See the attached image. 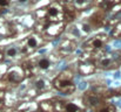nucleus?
I'll use <instances>...</instances> for the list:
<instances>
[{
  "instance_id": "ddd939ff",
  "label": "nucleus",
  "mask_w": 121,
  "mask_h": 112,
  "mask_svg": "<svg viewBox=\"0 0 121 112\" xmlns=\"http://www.w3.org/2000/svg\"><path fill=\"white\" fill-rule=\"evenodd\" d=\"M121 4V0H95L94 5L98 7V9L107 13L112 12L118 5Z\"/></svg>"
},
{
  "instance_id": "1a4fd4ad",
  "label": "nucleus",
  "mask_w": 121,
  "mask_h": 112,
  "mask_svg": "<svg viewBox=\"0 0 121 112\" xmlns=\"http://www.w3.org/2000/svg\"><path fill=\"white\" fill-rule=\"evenodd\" d=\"M25 75L24 71L21 69L20 66H14L12 67L6 74L4 76V81H6L7 83H11V84H19L21 83L24 79H25Z\"/></svg>"
},
{
  "instance_id": "5701e85b",
  "label": "nucleus",
  "mask_w": 121,
  "mask_h": 112,
  "mask_svg": "<svg viewBox=\"0 0 121 112\" xmlns=\"http://www.w3.org/2000/svg\"><path fill=\"white\" fill-rule=\"evenodd\" d=\"M2 98H4V91L0 90V104H1V102H2Z\"/></svg>"
},
{
  "instance_id": "4468645a",
  "label": "nucleus",
  "mask_w": 121,
  "mask_h": 112,
  "mask_svg": "<svg viewBox=\"0 0 121 112\" xmlns=\"http://www.w3.org/2000/svg\"><path fill=\"white\" fill-rule=\"evenodd\" d=\"M32 84H33V89H34L35 95H37V93H41V92L48 90V88L52 85V83L49 84V82H48L46 78L41 77V76H37V77L33 79Z\"/></svg>"
},
{
  "instance_id": "393cba45",
  "label": "nucleus",
  "mask_w": 121,
  "mask_h": 112,
  "mask_svg": "<svg viewBox=\"0 0 121 112\" xmlns=\"http://www.w3.org/2000/svg\"><path fill=\"white\" fill-rule=\"evenodd\" d=\"M119 22H120V25H121V20H120V21H119Z\"/></svg>"
},
{
  "instance_id": "2eb2a0df",
  "label": "nucleus",
  "mask_w": 121,
  "mask_h": 112,
  "mask_svg": "<svg viewBox=\"0 0 121 112\" xmlns=\"http://www.w3.org/2000/svg\"><path fill=\"white\" fill-rule=\"evenodd\" d=\"M95 70L96 68L93 61H83V62H80L78 66V71L81 76H89V75L94 74Z\"/></svg>"
},
{
  "instance_id": "f8f14e48",
  "label": "nucleus",
  "mask_w": 121,
  "mask_h": 112,
  "mask_svg": "<svg viewBox=\"0 0 121 112\" xmlns=\"http://www.w3.org/2000/svg\"><path fill=\"white\" fill-rule=\"evenodd\" d=\"M35 70L39 69L41 71H47L52 68V64H53V60L48 56H40V57H37L35 60H31Z\"/></svg>"
},
{
  "instance_id": "f03ea898",
  "label": "nucleus",
  "mask_w": 121,
  "mask_h": 112,
  "mask_svg": "<svg viewBox=\"0 0 121 112\" xmlns=\"http://www.w3.org/2000/svg\"><path fill=\"white\" fill-rule=\"evenodd\" d=\"M96 69L114 70L121 66V51H102L92 57Z\"/></svg>"
},
{
  "instance_id": "a211bd4d",
  "label": "nucleus",
  "mask_w": 121,
  "mask_h": 112,
  "mask_svg": "<svg viewBox=\"0 0 121 112\" xmlns=\"http://www.w3.org/2000/svg\"><path fill=\"white\" fill-rule=\"evenodd\" d=\"M117 111V108L113 105V104H111V103H108V104H104L102 106H100L96 112H115Z\"/></svg>"
},
{
  "instance_id": "6ab92c4d",
  "label": "nucleus",
  "mask_w": 121,
  "mask_h": 112,
  "mask_svg": "<svg viewBox=\"0 0 121 112\" xmlns=\"http://www.w3.org/2000/svg\"><path fill=\"white\" fill-rule=\"evenodd\" d=\"M20 54V50L18 49V48H15V47H9L7 50H6V56H8V57H17L18 55ZM21 55V54H20Z\"/></svg>"
},
{
  "instance_id": "f257e3e1",
  "label": "nucleus",
  "mask_w": 121,
  "mask_h": 112,
  "mask_svg": "<svg viewBox=\"0 0 121 112\" xmlns=\"http://www.w3.org/2000/svg\"><path fill=\"white\" fill-rule=\"evenodd\" d=\"M37 22L40 23H58L65 22L64 6L60 1H53L46 7H42L35 12Z\"/></svg>"
},
{
  "instance_id": "f3484780",
  "label": "nucleus",
  "mask_w": 121,
  "mask_h": 112,
  "mask_svg": "<svg viewBox=\"0 0 121 112\" xmlns=\"http://www.w3.org/2000/svg\"><path fill=\"white\" fill-rule=\"evenodd\" d=\"M39 108L42 112H53L54 111V100H43L39 104Z\"/></svg>"
},
{
  "instance_id": "0eeeda50",
  "label": "nucleus",
  "mask_w": 121,
  "mask_h": 112,
  "mask_svg": "<svg viewBox=\"0 0 121 112\" xmlns=\"http://www.w3.org/2000/svg\"><path fill=\"white\" fill-rule=\"evenodd\" d=\"M107 96L106 92H101L99 90H89L86 91L82 96V100L85 103L86 106H88L89 109H94L98 110L100 106H102L104 103V98Z\"/></svg>"
},
{
  "instance_id": "dca6fc26",
  "label": "nucleus",
  "mask_w": 121,
  "mask_h": 112,
  "mask_svg": "<svg viewBox=\"0 0 121 112\" xmlns=\"http://www.w3.org/2000/svg\"><path fill=\"white\" fill-rule=\"evenodd\" d=\"M94 1L95 0H72V4L75 7V9L80 12V11H85L89 8L92 5H94Z\"/></svg>"
},
{
  "instance_id": "20e7f679",
  "label": "nucleus",
  "mask_w": 121,
  "mask_h": 112,
  "mask_svg": "<svg viewBox=\"0 0 121 112\" xmlns=\"http://www.w3.org/2000/svg\"><path fill=\"white\" fill-rule=\"evenodd\" d=\"M66 26H67L66 22H58V23L37 22L34 28H35V33L39 34L46 41V40H52V39L60 36L64 33V31L66 29Z\"/></svg>"
},
{
  "instance_id": "423d86ee",
  "label": "nucleus",
  "mask_w": 121,
  "mask_h": 112,
  "mask_svg": "<svg viewBox=\"0 0 121 112\" xmlns=\"http://www.w3.org/2000/svg\"><path fill=\"white\" fill-rule=\"evenodd\" d=\"M46 41L39 35V34H31L26 39H24L19 46V50L21 56L32 55L35 50H38L42 44H45Z\"/></svg>"
},
{
  "instance_id": "9d476101",
  "label": "nucleus",
  "mask_w": 121,
  "mask_h": 112,
  "mask_svg": "<svg viewBox=\"0 0 121 112\" xmlns=\"http://www.w3.org/2000/svg\"><path fill=\"white\" fill-rule=\"evenodd\" d=\"M53 112H83L79 105L73 102L66 100H54V111Z\"/></svg>"
},
{
  "instance_id": "4be33fe9",
  "label": "nucleus",
  "mask_w": 121,
  "mask_h": 112,
  "mask_svg": "<svg viewBox=\"0 0 121 112\" xmlns=\"http://www.w3.org/2000/svg\"><path fill=\"white\" fill-rule=\"evenodd\" d=\"M19 112H42L40 110V108L38 106L37 109H33V110H28V111H19Z\"/></svg>"
},
{
  "instance_id": "6e6552de",
  "label": "nucleus",
  "mask_w": 121,
  "mask_h": 112,
  "mask_svg": "<svg viewBox=\"0 0 121 112\" xmlns=\"http://www.w3.org/2000/svg\"><path fill=\"white\" fill-rule=\"evenodd\" d=\"M107 16H106V13L98 9L96 12H94L89 18L88 20L86 21L87 25L91 27V29H99V28H102L107 25Z\"/></svg>"
},
{
  "instance_id": "39448f33",
  "label": "nucleus",
  "mask_w": 121,
  "mask_h": 112,
  "mask_svg": "<svg viewBox=\"0 0 121 112\" xmlns=\"http://www.w3.org/2000/svg\"><path fill=\"white\" fill-rule=\"evenodd\" d=\"M108 39L109 37L106 34H98L95 36H92L91 39H88L83 42L82 51L92 55V57H93V56H95V55L104 51L105 46L108 42Z\"/></svg>"
},
{
  "instance_id": "a878e982",
  "label": "nucleus",
  "mask_w": 121,
  "mask_h": 112,
  "mask_svg": "<svg viewBox=\"0 0 121 112\" xmlns=\"http://www.w3.org/2000/svg\"><path fill=\"white\" fill-rule=\"evenodd\" d=\"M0 39H1V36H0Z\"/></svg>"
},
{
  "instance_id": "9b49d317",
  "label": "nucleus",
  "mask_w": 121,
  "mask_h": 112,
  "mask_svg": "<svg viewBox=\"0 0 121 112\" xmlns=\"http://www.w3.org/2000/svg\"><path fill=\"white\" fill-rule=\"evenodd\" d=\"M75 48H77L75 41H73L69 37H66V39H64L60 42V44L58 47V53H59L60 56H64V57L65 56H69L75 50Z\"/></svg>"
},
{
  "instance_id": "412c9836",
  "label": "nucleus",
  "mask_w": 121,
  "mask_h": 112,
  "mask_svg": "<svg viewBox=\"0 0 121 112\" xmlns=\"http://www.w3.org/2000/svg\"><path fill=\"white\" fill-rule=\"evenodd\" d=\"M34 1H37V0H18V2H20V4H28V2L33 4Z\"/></svg>"
},
{
  "instance_id": "b1692460",
  "label": "nucleus",
  "mask_w": 121,
  "mask_h": 112,
  "mask_svg": "<svg viewBox=\"0 0 121 112\" xmlns=\"http://www.w3.org/2000/svg\"><path fill=\"white\" fill-rule=\"evenodd\" d=\"M2 58H4V54H2V53H0V61H1Z\"/></svg>"
},
{
  "instance_id": "7ed1b4c3",
  "label": "nucleus",
  "mask_w": 121,
  "mask_h": 112,
  "mask_svg": "<svg viewBox=\"0 0 121 112\" xmlns=\"http://www.w3.org/2000/svg\"><path fill=\"white\" fill-rule=\"evenodd\" d=\"M52 86L65 93V95H71L75 91L77 85L74 83V74L71 69H66L61 71L53 81H52Z\"/></svg>"
},
{
  "instance_id": "aec40b11",
  "label": "nucleus",
  "mask_w": 121,
  "mask_h": 112,
  "mask_svg": "<svg viewBox=\"0 0 121 112\" xmlns=\"http://www.w3.org/2000/svg\"><path fill=\"white\" fill-rule=\"evenodd\" d=\"M11 2V0H0V7H6L8 6Z\"/></svg>"
}]
</instances>
